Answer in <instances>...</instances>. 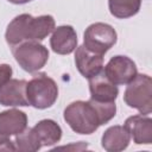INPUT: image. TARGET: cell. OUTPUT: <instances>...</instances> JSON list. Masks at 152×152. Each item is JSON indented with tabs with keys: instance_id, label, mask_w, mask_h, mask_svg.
I'll list each match as a JSON object with an SVG mask.
<instances>
[{
	"instance_id": "obj_17",
	"label": "cell",
	"mask_w": 152,
	"mask_h": 152,
	"mask_svg": "<svg viewBox=\"0 0 152 152\" xmlns=\"http://www.w3.org/2000/svg\"><path fill=\"white\" fill-rule=\"evenodd\" d=\"M13 70L12 66L8 64H0V87L8 82L12 77Z\"/></svg>"
},
{
	"instance_id": "obj_13",
	"label": "cell",
	"mask_w": 152,
	"mask_h": 152,
	"mask_svg": "<svg viewBox=\"0 0 152 152\" xmlns=\"http://www.w3.org/2000/svg\"><path fill=\"white\" fill-rule=\"evenodd\" d=\"M50 46L55 53L70 55L77 48V34L72 26L61 25L55 27L50 38Z\"/></svg>"
},
{
	"instance_id": "obj_6",
	"label": "cell",
	"mask_w": 152,
	"mask_h": 152,
	"mask_svg": "<svg viewBox=\"0 0 152 152\" xmlns=\"http://www.w3.org/2000/svg\"><path fill=\"white\" fill-rule=\"evenodd\" d=\"M12 53L19 66L27 72L40 70L49 59V50L39 42H23L12 48Z\"/></svg>"
},
{
	"instance_id": "obj_5",
	"label": "cell",
	"mask_w": 152,
	"mask_h": 152,
	"mask_svg": "<svg viewBox=\"0 0 152 152\" xmlns=\"http://www.w3.org/2000/svg\"><path fill=\"white\" fill-rule=\"evenodd\" d=\"M125 103L137 109L142 115L152 112V80L146 74H137L135 77L127 83L124 93Z\"/></svg>"
},
{
	"instance_id": "obj_11",
	"label": "cell",
	"mask_w": 152,
	"mask_h": 152,
	"mask_svg": "<svg viewBox=\"0 0 152 152\" xmlns=\"http://www.w3.org/2000/svg\"><path fill=\"white\" fill-rule=\"evenodd\" d=\"M88 80L91 100L97 102H115L119 95L118 86L107 78V76L103 72V69L97 75Z\"/></svg>"
},
{
	"instance_id": "obj_12",
	"label": "cell",
	"mask_w": 152,
	"mask_h": 152,
	"mask_svg": "<svg viewBox=\"0 0 152 152\" xmlns=\"http://www.w3.org/2000/svg\"><path fill=\"white\" fill-rule=\"evenodd\" d=\"M0 104L7 107L28 106L26 99V81L11 78L0 87Z\"/></svg>"
},
{
	"instance_id": "obj_9",
	"label": "cell",
	"mask_w": 152,
	"mask_h": 152,
	"mask_svg": "<svg viewBox=\"0 0 152 152\" xmlns=\"http://www.w3.org/2000/svg\"><path fill=\"white\" fill-rule=\"evenodd\" d=\"M103 72L107 78L116 86L129 83L138 74L135 63L129 57L121 55L112 57L104 66Z\"/></svg>"
},
{
	"instance_id": "obj_15",
	"label": "cell",
	"mask_w": 152,
	"mask_h": 152,
	"mask_svg": "<svg viewBox=\"0 0 152 152\" xmlns=\"http://www.w3.org/2000/svg\"><path fill=\"white\" fill-rule=\"evenodd\" d=\"M131 141V135L125 126H112L107 128L101 138L102 147L108 152H120L127 148Z\"/></svg>"
},
{
	"instance_id": "obj_18",
	"label": "cell",
	"mask_w": 152,
	"mask_h": 152,
	"mask_svg": "<svg viewBox=\"0 0 152 152\" xmlns=\"http://www.w3.org/2000/svg\"><path fill=\"white\" fill-rule=\"evenodd\" d=\"M12 4H15V5H23V4H27L30 0H7Z\"/></svg>"
},
{
	"instance_id": "obj_8",
	"label": "cell",
	"mask_w": 152,
	"mask_h": 152,
	"mask_svg": "<svg viewBox=\"0 0 152 152\" xmlns=\"http://www.w3.org/2000/svg\"><path fill=\"white\" fill-rule=\"evenodd\" d=\"M118 39L116 31L106 23H94L89 25L83 34V45L99 55H104Z\"/></svg>"
},
{
	"instance_id": "obj_1",
	"label": "cell",
	"mask_w": 152,
	"mask_h": 152,
	"mask_svg": "<svg viewBox=\"0 0 152 152\" xmlns=\"http://www.w3.org/2000/svg\"><path fill=\"white\" fill-rule=\"evenodd\" d=\"M116 113L115 102L74 101L64 109L63 118L69 127L78 134H91L100 126L110 121Z\"/></svg>"
},
{
	"instance_id": "obj_14",
	"label": "cell",
	"mask_w": 152,
	"mask_h": 152,
	"mask_svg": "<svg viewBox=\"0 0 152 152\" xmlns=\"http://www.w3.org/2000/svg\"><path fill=\"white\" fill-rule=\"evenodd\" d=\"M125 128L137 145L152 144V119L146 115H133L126 119Z\"/></svg>"
},
{
	"instance_id": "obj_3",
	"label": "cell",
	"mask_w": 152,
	"mask_h": 152,
	"mask_svg": "<svg viewBox=\"0 0 152 152\" xmlns=\"http://www.w3.org/2000/svg\"><path fill=\"white\" fill-rule=\"evenodd\" d=\"M62 138L61 126L51 120L44 119L33 127H26L21 133L14 137V147L19 152H36L44 146L57 144Z\"/></svg>"
},
{
	"instance_id": "obj_19",
	"label": "cell",
	"mask_w": 152,
	"mask_h": 152,
	"mask_svg": "<svg viewBox=\"0 0 152 152\" xmlns=\"http://www.w3.org/2000/svg\"><path fill=\"white\" fill-rule=\"evenodd\" d=\"M30 1H31V0H30Z\"/></svg>"
},
{
	"instance_id": "obj_4",
	"label": "cell",
	"mask_w": 152,
	"mask_h": 152,
	"mask_svg": "<svg viewBox=\"0 0 152 152\" xmlns=\"http://www.w3.org/2000/svg\"><path fill=\"white\" fill-rule=\"evenodd\" d=\"M58 97V86L45 72L34 75L26 82V99L28 106L37 109L50 108Z\"/></svg>"
},
{
	"instance_id": "obj_16",
	"label": "cell",
	"mask_w": 152,
	"mask_h": 152,
	"mask_svg": "<svg viewBox=\"0 0 152 152\" xmlns=\"http://www.w3.org/2000/svg\"><path fill=\"white\" fill-rule=\"evenodd\" d=\"M141 2L142 0H108V7L113 17L126 19L139 12Z\"/></svg>"
},
{
	"instance_id": "obj_7",
	"label": "cell",
	"mask_w": 152,
	"mask_h": 152,
	"mask_svg": "<svg viewBox=\"0 0 152 152\" xmlns=\"http://www.w3.org/2000/svg\"><path fill=\"white\" fill-rule=\"evenodd\" d=\"M27 127V115L12 108L0 113V151H15L12 137L21 133Z\"/></svg>"
},
{
	"instance_id": "obj_2",
	"label": "cell",
	"mask_w": 152,
	"mask_h": 152,
	"mask_svg": "<svg viewBox=\"0 0 152 152\" xmlns=\"http://www.w3.org/2000/svg\"><path fill=\"white\" fill-rule=\"evenodd\" d=\"M55 19L50 14L32 17L31 14L23 13L7 25L5 39L11 48L23 42H40L55 30Z\"/></svg>"
},
{
	"instance_id": "obj_10",
	"label": "cell",
	"mask_w": 152,
	"mask_h": 152,
	"mask_svg": "<svg viewBox=\"0 0 152 152\" xmlns=\"http://www.w3.org/2000/svg\"><path fill=\"white\" fill-rule=\"evenodd\" d=\"M75 64L80 74L86 77L90 78L97 75L103 69V56L95 53L88 50L83 44L76 49L75 52Z\"/></svg>"
}]
</instances>
